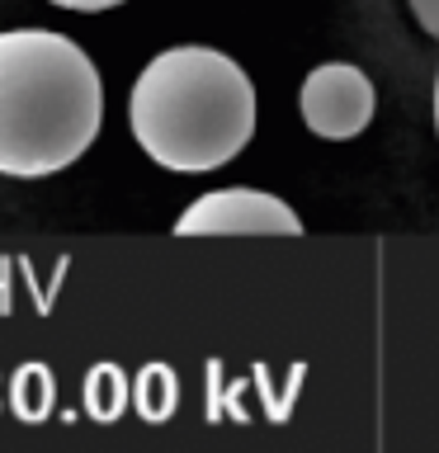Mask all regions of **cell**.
Masks as SVG:
<instances>
[{"instance_id":"5","label":"cell","mask_w":439,"mask_h":453,"mask_svg":"<svg viewBox=\"0 0 439 453\" xmlns=\"http://www.w3.org/2000/svg\"><path fill=\"white\" fill-rule=\"evenodd\" d=\"M411 14L430 38H439V0H411Z\"/></svg>"},{"instance_id":"7","label":"cell","mask_w":439,"mask_h":453,"mask_svg":"<svg viewBox=\"0 0 439 453\" xmlns=\"http://www.w3.org/2000/svg\"><path fill=\"white\" fill-rule=\"evenodd\" d=\"M435 133H439V76H435Z\"/></svg>"},{"instance_id":"6","label":"cell","mask_w":439,"mask_h":453,"mask_svg":"<svg viewBox=\"0 0 439 453\" xmlns=\"http://www.w3.org/2000/svg\"><path fill=\"white\" fill-rule=\"evenodd\" d=\"M52 5H62V10H76V14H99V10H113V5H123V0H52Z\"/></svg>"},{"instance_id":"1","label":"cell","mask_w":439,"mask_h":453,"mask_svg":"<svg viewBox=\"0 0 439 453\" xmlns=\"http://www.w3.org/2000/svg\"><path fill=\"white\" fill-rule=\"evenodd\" d=\"M104 123V81L52 28L0 34V175L42 180L76 165Z\"/></svg>"},{"instance_id":"3","label":"cell","mask_w":439,"mask_h":453,"mask_svg":"<svg viewBox=\"0 0 439 453\" xmlns=\"http://www.w3.org/2000/svg\"><path fill=\"white\" fill-rule=\"evenodd\" d=\"M303 218L265 189H212L175 218V236H297Z\"/></svg>"},{"instance_id":"2","label":"cell","mask_w":439,"mask_h":453,"mask_svg":"<svg viewBox=\"0 0 439 453\" xmlns=\"http://www.w3.org/2000/svg\"><path fill=\"white\" fill-rule=\"evenodd\" d=\"M127 127L156 165L204 175L255 137V85L218 48H166L133 81Z\"/></svg>"},{"instance_id":"4","label":"cell","mask_w":439,"mask_h":453,"mask_svg":"<svg viewBox=\"0 0 439 453\" xmlns=\"http://www.w3.org/2000/svg\"><path fill=\"white\" fill-rule=\"evenodd\" d=\"M374 81L350 62H326L312 66L303 90H297V113H303L307 133L326 142H350L374 123Z\"/></svg>"}]
</instances>
